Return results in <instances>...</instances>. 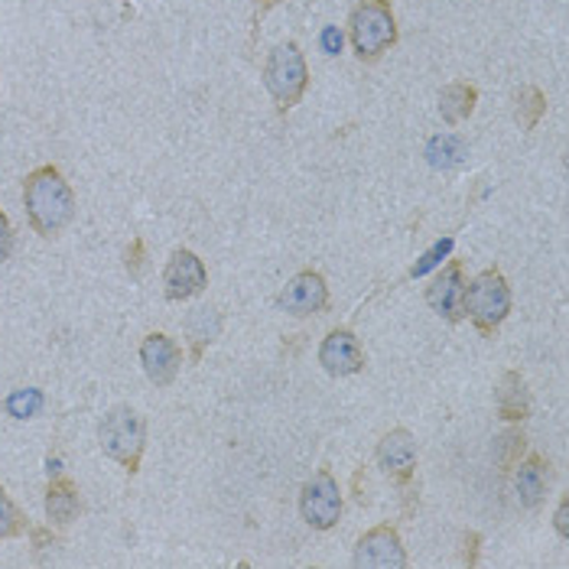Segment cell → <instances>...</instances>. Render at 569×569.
Instances as JSON below:
<instances>
[{"instance_id":"obj_8","label":"cell","mask_w":569,"mask_h":569,"mask_svg":"<svg viewBox=\"0 0 569 569\" xmlns=\"http://www.w3.org/2000/svg\"><path fill=\"white\" fill-rule=\"evenodd\" d=\"M205 286H209V271H205L202 257L190 247L173 251V257L166 261V271H163L166 299L170 303H190V299L205 293Z\"/></svg>"},{"instance_id":"obj_20","label":"cell","mask_w":569,"mask_h":569,"mask_svg":"<svg viewBox=\"0 0 569 569\" xmlns=\"http://www.w3.org/2000/svg\"><path fill=\"white\" fill-rule=\"evenodd\" d=\"M524 453H527V436H524V429H505V433L495 439V463H498L501 473H511V469L524 459Z\"/></svg>"},{"instance_id":"obj_27","label":"cell","mask_w":569,"mask_h":569,"mask_svg":"<svg viewBox=\"0 0 569 569\" xmlns=\"http://www.w3.org/2000/svg\"><path fill=\"white\" fill-rule=\"evenodd\" d=\"M30 540H33V550H47L55 543V534H52V524L49 527H30Z\"/></svg>"},{"instance_id":"obj_18","label":"cell","mask_w":569,"mask_h":569,"mask_svg":"<svg viewBox=\"0 0 569 569\" xmlns=\"http://www.w3.org/2000/svg\"><path fill=\"white\" fill-rule=\"evenodd\" d=\"M475 101H478L475 85L453 82V85H446L443 95H439V114H443L446 124H459V121H466V118L473 114Z\"/></svg>"},{"instance_id":"obj_12","label":"cell","mask_w":569,"mask_h":569,"mask_svg":"<svg viewBox=\"0 0 569 569\" xmlns=\"http://www.w3.org/2000/svg\"><path fill=\"white\" fill-rule=\"evenodd\" d=\"M378 466L397 485H407L417 473V439L404 427L384 433L378 443Z\"/></svg>"},{"instance_id":"obj_25","label":"cell","mask_w":569,"mask_h":569,"mask_svg":"<svg viewBox=\"0 0 569 569\" xmlns=\"http://www.w3.org/2000/svg\"><path fill=\"white\" fill-rule=\"evenodd\" d=\"M124 267H128V274L138 281L143 274V267H146V244H143V237H134L131 244H128V251H124Z\"/></svg>"},{"instance_id":"obj_14","label":"cell","mask_w":569,"mask_h":569,"mask_svg":"<svg viewBox=\"0 0 569 569\" xmlns=\"http://www.w3.org/2000/svg\"><path fill=\"white\" fill-rule=\"evenodd\" d=\"M515 491L521 508L534 511L540 508V501L547 498V485H550V463L543 456H527L515 469Z\"/></svg>"},{"instance_id":"obj_31","label":"cell","mask_w":569,"mask_h":569,"mask_svg":"<svg viewBox=\"0 0 569 569\" xmlns=\"http://www.w3.org/2000/svg\"><path fill=\"white\" fill-rule=\"evenodd\" d=\"M277 3H281V0H254V10H257V13H267V10H274Z\"/></svg>"},{"instance_id":"obj_4","label":"cell","mask_w":569,"mask_h":569,"mask_svg":"<svg viewBox=\"0 0 569 569\" xmlns=\"http://www.w3.org/2000/svg\"><path fill=\"white\" fill-rule=\"evenodd\" d=\"M511 313V286L501 271L488 267L466 286V316L481 335H495Z\"/></svg>"},{"instance_id":"obj_30","label":"cell","mask_w":569,"mask_h":569,"mask_svg":"<svg viewBox=\"0 0 569 569\" xmlns=\"http://www.w3.org/2000/svg\"><path fill=\"white\" fill-rule=\"evenodd\" d=\"M323 47H326L329 55H338V52H342V33H338L335 27H329V30L323 33Z\"/></svg>"},{"instance_id":"obj_24","label":"cell","mask_w":569,"mask_h":569,"mask_svg":"<svg viewBox=\"0 0 569 569\" xmlns=\"http://www.w3.org/2000/svg\"><path fill=\"white\" fill-rule=\"evenodd\" d=\"M453 251V237H443V241H436L433 247H429L427 254L420 257V264H414V271H410V277H424L427 271H433L446 254Z\"/></svg>"},{"instance_id":"obj_1","label":"cell","mask_w":569,"mask_h":569,"mask_svg":"<svg viewBox=\"0 0 569 569\" xmlns=\"http://www.w3.org/2000/svg\"><path fill=\"white\" fill-rule=\"evenodd\" d=\"M23 209L27 222L40 237H59L75 219V192L65 183L59 166H37L23 180Z\"/></svg>"},{"instance_id":"obj_26","label":"cell","mask_w":569,"mask_h":569,"mask_svg":"<svg viewBox=\"0 0 569 569\" xmlns=\"http://www.w3.org/2000/svg\"><path fill=\"white\" fill-rule=\"evenodd\" d=\"M13 254V225L7 219V212L0 209V264H7Z\"/></svg>"},{"instance_id":"obj_29","label":"cell","mask_w":569,"mask_h":569,"mask_svg":"<svg viewBox=\"0 0 569 569\" xmlns=\"http://www.w3.org/2000/svg\"><path fill=\"white\" fill-rule=\"evenodd\" d=\"M478 543H481V537L478 534H466V557H463V563H469V567H475L478 563Z\"/></svg>"},{"instance_id":"obj_16","label":"cell","mask_w":569,"mask_h":569,"mask_svg":"<svg viewBox=\"0 0 569 569\" xmlns=\"http://www.w3.org/2000/svg\"><path fill=\"white\" fill-rule=\"evenodd\" d=\"M495 407L505 424H521L530 417V390L521 372H505L495 387Z\"/></svg>"},{"instance_id":"obj_10","label":"cell","mask_w":569,"mask_h":569,"mask_svg":"<svg viewBox=\"0 0 569 569\" xmlns=\"http://www.w3.org/2000/svg\"><path fill=\"white\" fill-rule=\"evenodd\" d=\"M141 368L143 375L150 378V384L170 387L173 380L180 378V368H183V348H180V342L170 338L166 333L143 335Z\"/></svg>"},{"instance_id":"obj_17","label":"cell","mask_w":569,"mask_h":569,"mask_svg":"<svg viewBox=\"0 0 569 569\" xmlns=\"http://www.w3.org/2000/svg\"><path fill=\"white\" fill-rule=\"evenodd\" d=\"M219 333H222V316H219V309L202 306V309L190 313V319H186V335H190L192 345V362H199V358L205 355V348L219 338Z\"/></svg>"},{"instance_id":"obj_3","label":"cell","mask_w":569,"mask_h":569,"mask_svg":"<svg viewBox=\"0 0 569 569\" xmlns=\"http://www.w3.org/2000/svg\"><path fill=\"white\" fill-rule=\"evenodd\" d=\"M397 43V20L390 0H358L352 10V47L362 62H378Z\"/></svg>"},{"instance_id":"obj_5","label":"cell","mask_w":569,"mask_h":569,"mask_svg":"<svg viewBox=\"0 0 569 569\" xmlns=\"http://www.w3.org/2000/svg\"><path fill=\"white\" fill-rule=\"evenodd\" d=\"M264 85H267L271 98L277 101V111H289L303 98L306 85H309V69H306V59H303V52L293 40L281 43L267 55Z\"/></svg>"},{"instance_id":"obj_11","label":"cell","mask_w":569,"mask_h":569,"mask_svg":"<svg viewBox=\"0 0 569 569\" xmlns=\"http://www.w3.org/2000/svg\"><path fill=\"white\" fill-rule=\"evenodd\" d=\"M277 306L289 313V316H316L329 306V286L326 277L316 271H299L293 281H286V286L277 293Z\"/></svg>"},{"instance_id":"obj_28","label":"cell","mask_w":569,"mask_h":569,"mask_svg":"<svg viewBox=\"0 0 569 569\" xmlns=\"http://www.w3.org/2000/svg\"><path fill=\"white\" fill-rule=\"evenodd\" d=\"M557 534L569 540V498L560 501V508H557Z\"/></svg>"},{"instance_id":"obj_23","label":"cell","mask_w":569,"mask_h":569,"mask_svg":"<svg viewBox=\"0 0 569 569\" xmlns=\"http://www.w3.org/2000/svg\"><path fill=\"white\" fill-rule=\"evenodd\" d=\"M43 407V394L37 387H27V390H17L10 400H7V410L17 417V420H30L37 410Z\"/></svg>"},{"instance_id":"obj_2","label":"cell","mask_w":569,"mask_h":569,"mask_svg":"<svg viewBox=\"0 0 569 569\" xmlns=\"http://www.w3.org/2000/svg\"><path fill=\"white\" fill-rule=\"evenodd\" d=\"M98 443H101V453L111 463H118L124 473L134 478L141 473L143 449H146V420L131 404H118L101 417Z\"/></svg>"},{"instance_id":"obj_19","label":"cell","mask_w":569,"mask_h":569,"mask_svg":"<svg viewBox=\"0 0 569 569\" xmlns=\"http://www.w3.org/2000/svg\"><path fill=\"white\" fill-rule=\"evenodd\" d=\"M469 156V146L456 134H439L427 143V160L433 170H456Z\"/></svg>"},{"instance_id":"obj_9","label":"cell","mask_w":569,"mask_h":569,"mask_svg":"<svg viewBox=\"0 0 569 569\" xmlns=\"http://www.w3.org/2000/svg\"><path fill=\"white\" fill-rule=\"evenodd\" d=\"M466 271L459 261H449L427 286V303L429 309L446 319V323H463L466 319Z\"/></svg>"},{"instance_id":"obj_7","label":"cell","mask_w":569,"mask_h":569,"mask_svg":"<svg viewBox=\"0 0 569 569\" xmlns=\"http://www.w3.org/2000/svg\"><path fill=\"white\" fill-rule=\"evenodd\" d=\"M352 563L358 569H404L407 567V550L397 534V527L378 524L368 534L358 537Z\"/></svg>"},{"instance_id":"obj_13","label":"cell","mask_w":569,"mask_h":569,"mask_svg":"<svg viewBox=\"0 0 569 569\" xmlns=\"http://www.w3.org/2000/svg\"><path fill=\"white\" fill-rule=\"evenodd\" d=\"M319 365L333 378H348L365 368V348L352 329H333L319 345Z\"/></svg>"},{"instance_id":"obj_21","label":"cell","mask_w":569,"mask_h":569,"mask_svg":"<svg viewBox=\"0 0 569 569\" xmlns=\"http://www.w3.org/2000/svg\"><path fill=\"white\" fill-rule=\"evenodd\" d=\"M30 518H27V511L0 488V543L3 540H13V537H23V534H30Z\"/></svg>"},{"instance_id":"obj_6","label":"cell","mask_w":569,"mask_h":569,"mask_svg":"<svg viewBox=\"0 0 569 569\" xmlns=\"http://www.w3.org/2000/svg\"><path fill=\"white\" fill-rule=\"evenodd\" d=\"M299 515L313 530H333L342 518V488L329 469L313 475L299 491Z\"/></svg>"},{"instance_id":"obj_15","label":"cell","mask_w":569,"mask_h":569,"mask_svg":"<svg viewBox=\"0 0 569 569\" xmlns=\"http://www.w3.org/2000/svg\"><path fill=\"white\" fill-rule=\"evenodd\" d=\"M43 508H47L49 524H55V527H69V524L82 515V491H79V485H75L69 475H55V478H49Z\"/></svg>"},{"instance_id":"obj_22","label":"cell","mask_w":569,"mask_h":569,"mask_svg":"<svg viewBox=\"0 0 569 569\" xmlns=\"http://www.w3.org/2000/svg\"><path fill=\"white\" fill-rule=\"evenodd\" d=\"M543 114H547V95L537 85H524L521 92H518V111H515L518 124H521L524 131H534Z\"/></svg>"}]
</instances>
